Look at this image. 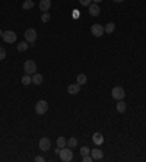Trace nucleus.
<instances>
[{"mask_svg": "<svg viewBox=\"0 0 146 162\" xmlns=\"http://www.w3.org/2000/svg\"><path fill=\"white\" fill-rule=\"evenodd\" d=\"M114 29H115V25H114L113 22H108V24L104 26V31H105L107 34H113Z\"/></svg>", "mask_w": 146, "mask_h": 162, "instance_id": "dca6fc26", "label": "nucleus"}, {"mask_svg": "<svg viewBox=\"0 0 146 162\" xmlns=\"http://www.w3.org/2000/svg\"><path fill=\"white\" fill-rule=\"evenodd\" d=\"M34 8V2L32 0H25L24 3H22V9H25V10H29V9Z\"/></svg>", "mask_w": 146, "mask_h": 162, "instance_id": "a211bd4d", "label": "nucleus"}, {"mask_svg": "<svg viewBox=\"0 0 146 162\" xmlns=\"http://www.w3.org/2000/svg\"><path fill=\"white\" fill-rule=\"evenodd\" d=\"M88 8H89V13L92 15V16H98V15H99V12H101V10H99V6H98V3H91Z\"/></svg>", "mask_w": 146, "mask_h": 162, "instance_id": "f8f14e48", "label": "nucleus"}, {"mask_svg": "<svg viewBox=\"0 0 146 162\" xmlns=\"http://www.w3.org/2000/svg\"><path fill=\"white\" fill-rule=\"evenodd\" d=\"M81 154H82V156H83V155H89L91 154L89 147H88V146H83V147L81 149Z\"/></svg>", "mask_w": 146, "mask_h": 162, "instance_id": "b1692460", "label": "nucleus"}, {"mask_svg": "<svg viewBox=\"0 0 146 162\" xmlns=\"http://www.w3.org/2000/svg\"><path fill=\"white\" fill-rule=\"evenodd\" d=\"M92 156L91 155H83V162H92Z\"/></svg>", "mask_w": 146, "mask_h": 162, "instance_id": "a878e982", "label": "nucleus"}, {"mask_svg": "<svg viewBox=\"0 0 146 162\" xmlns=\"http://www.w3.org/2000/svg\"><path fill=\"white\" fill-rule=\"evenodd\" d=\"M86 81H88V78H86L85 74H79V76H78V79H76V82H78L79 85H85Z\"/></svg>", "mask_w": 146, "mask_h": 162, "instance_id": "4be33fe9", "label": "nucleus"}, {"mask_svg": "<svg viewBox=\"0 0 146 162\" xmlns=\"http://www.w3.org/2000/svg\"><path fill=\"white\" fill-rule=\"evenodd\" d=\"M32 83H35V85H41V83H42V74H40V73H34L32 74Z\"/></svg>", "mask_w": 146, "mask_h": 162, "instance_id": "2eb2a0df", "label": "nucleus"}, {"mask_svg": "<svg viewBox=\"0 0 146 162\" xmlns=\"http://www.w3.org/2000/svg\"><path fill=\"white\" fill-rule=\"evenodd\" d=\"M126 108H127V104H126L123 99H120V101L117 102V111H118L120 114H123L124 111H126Z\"/></svg>", "mask_w": 146, "mask_h": 162, "instance_id": "4468645a", "label": "nucleus"}, {"mask_svg": "<svg viewBox=\"0 0 146 162\" xmlns=\"http://www.w3.org/2000/svg\"><path fill=\"white\" fill-rule=\"evenodd\" d=\"M2 37H3V31H0V38H2Z\"/></svg>", "mask_w": 146, "mask_h": 162, "instance_id": "7c9ffc66", "label": "nucleus"}, {"mask_svg": "<svg viewBox=\"0 0 146 162\" xmlns=\"http://www.w3.org/2000/svg\"><path fill=\"white\" fill-rule=\"evenodd\" d=\"M18 50H19V51H26V50H28V41L19 42V44H18Z\"/></svg>", "mask_w": 146, "mask_h": 162, "instance_id": "412c9836", "label": "nucleus"}, {"mask_svg": "<svg viewBox=\"0 0 146 162\" xmlns=\"http://www.w3.org/2000/svg\"><path fill=\"white\" fill-rule=\"evenodd\" d=\"M76 145H78V140H76V137H70L69 140H67V143H66V146H67V147H70V149H73Z\"/></svg>", "mask_w": 146, "mask_h": 162, "instance_id": "aec40b11", "label": "nucleus"}, {"mask_svg": "<svg viewBox=\"0 0 146 162\" xmlns=\"http://www.w3.org/2000/svg\"><path fill=\"white\" fill-rule=\"evenodd\" d=\"M22 83H24L25 86H28V85H29V83H32V76H31V74H26V73H25V76L24 78H22Z\"/></svg>", "mask_w": 146, "mask_h": 162, "instance_id": "f3484780", "label": "nucleus"}, {"mask_svg": "<svg viewBox=\"0 0 146 162\" xmlns=\"http://www.w3.org/2000/svg\"><path fill=\"white\" fill-rule=\"evenodd\" d=\"M35 161H37V162H44L45 159H44L42 156H37V158H35Z\"/></svg>", "mask_w": 146, "mask_h": 162, "instance_id": "cd10ccee", "label": "nucleus"}, {"mask_svg": "<svg viewBox=\"0 0 146 162\" xmlns=\"http://www.w3.org/2000/svg\"><path fill=\"white\" fill-rule=\"evenodd\" d=\"M111 95H113L114 99L120 101V99H123V98L126 97V92H124V89H123L121 86H115V88H113V91H111Z\"/></svg>", "mask_w": 146, "mask_h": 162, "instance_id": "20e7f679", "label": "nucleus"}, {"mask_svg": "<svg viewBox=\"0 0 146 162\" xmlns=\"http://www.w3.org/2000/svg\"><path fill=\"white\" fill-rule=\"evenodd\" d=\"M38 146H40V149L42 152H47V150H50V147H51V142H50L48 137H41L40 142H38Z\"/></svg>", "mask_w": 146, "mask_h": 162, "instance_id": "6e6552de", "label": "nucleus"}, {"mask_svg": "<svg viewBox=\"0 0 146 162\" xmlns=\"http://www.w3.org/2000/svg\"><path fill=\"white\" fill-rule=\"evenodd\" d=\"M2 38H3V41H5V42L12 44V42H15V41H16V34L13 32V31H5Z\"/></svg>", "mask_w": 146, "mask_h": 162, "instance_id": "0eeeda50", "label": "nucleus"}, {"mask_svg": "<svg viewBox=\"0 0 146 162\" xmlns=\"http://www.w3.org/2000/svg\"><path fill=\"white\" fill-rule=\"evenodd\" d=\"M94 3H99V2H102V0H92Z\"/></svg>", "mask_w": 146, "mask_h": 162, "instance_id": "c756f323", "label": "nucleus"}, {"mask_svg": "<svg viewBox=\"0 0 146 162\" xmlns=\"http://www.w3.org/2000/svg\"><path fill=\"white\" fill-rule=\"evenodd\" d=\"M66 143H67V140H66L63 136H60V137L57 139V147L63 149V147H66Z\"/></svg>", "mask_w": 146, "mask_h": 162, "instance_id": "6ab92c4d", "label": "nucleus"}, {"mask_svg": "<svg viewBox=\"0 0 146 162\" xmlns=\"http://www.w3.org/2000/svg\"><path fill=\"white\" fill-rule=\"evenodd\" d=\"M24 70L26 74H31L32 76L34 73H37V63L34 60H26L24 63Z\"/></svg>", "mask_w": 146, "mask_h": 162, "instance_id": "f03ea898", "label": "nucleus"}, {"mask_svg": "<svg viewBox=\"0 0 146 162\" xmlns=\"http://www.w3.org/2000/svg\"><path fill=\"white\" fill-rule=\"evenodd\" d=\"M48 111V102L47 101H44V99H41V101H38L37 104H35V113L37 114H45Z\"/></svg>", "mask_w": 146, "mask_h": 162, "instance_id": "7ed1b4c3", "label": "nucleus"}, {"mask_svg": "<svg viewBox=\"0 0 146 162\" xmlns=\"http://www.w3.org/2000/svg\"><path fill=\"white\" fill-rule=\"evenodd\" d=\"M81 2V5H83V6H89L91 5V0H79Z\"/></svg>", "mask_w": 146, "mask_h": 162, "instance_id": "bb28decb", "label": "nucleus"}, {"mask_svg": "<svg viewBox=\"0 0 146 162\" xmlns=\"http://www.w3.org/2000/svg\"><path fill=\"white\" fill-rule=\"evenodd\" d=\"M58 156H60V159L63 162H70L73 159V152L70 147H63V149H60V152H58Z\"/></svg>", "mask_w": 146, "mask_h": 162, "instance_id": "f257e3e1", "label": "nucleus"}, {"mask_svg": "<svg viewBox=\"0 0 146 162\" xmlns=\"http://www.w3.org/2000/svg\"><path fill=\"white\" fill-rule=\"evenodd\" d=\"M25 41H28V42H35L37 41V31L34 28H28L25 31Z\"/></svg>", "mask_w": 146, "mask_h": 162, "instance_id": "423d86ee", "label": "nucleus"}, {"mask_svg": "<svg viewBox=\"0 0 146 162\" xmlns=\"http://www.w3.org/2000/svg\"><path fill=\"white\" fill-rule=\"evenodd\" d=\"M38 8H40L41 12H48L50 8H51V0H41Z\"/></svg>", "mask_w": 146, "mask_h": 162, "instance_id": "9d476101", "label": "nucleus"}, {"mask_svg": "<svg viewBox=\"0 0 146 162\" xmlns=\"http://www.w3.org/2000/svg\"><path fill=\"white\" fill-rule=\"evenodd\" d=\"M91 156H92L94 161H99V159L104 158V152H102L101 149H97V147H95V149L91 150Z\"/></svg>", "mask_w": 146, "mask_h": 162, "instance_id": "1a4fd4ad", "label": "nucleus"}, {"mask_svg": "<svg viewBox=\"0 0 146 162\" xmlns=\"http://www.w3.org/2000/svg\"><path fill=\"white\" fill-rule=\"evenodd\" d=\"M41 21H42V22H48V21H50V13H48V12H44V13H42Z\"/></svg>", "mask_w": 146, "mask_h": 162, "instance_id": "5701e85b", "label": "nucleus"}, {"mask_svg": "<svg viewBox=\"0 0 146 162\" xmlns=\"http://www.w3.org/2000/svg\"><path fill=\"white\" fill-rule=\"evenodd\" d=\"M91 32H92V35H95V37H102L104 35V26L102 25H99V24H94L92 26H91Z\"/></svg>", "mask_w": 146, "mask_h": 162, "instance_id": "39448f33", "label": "nucleus"}, {"mask_svg": "<svg viewBox=\"0 0 146 162\" xmlns=\"http://www.w3.org/2000/svg\"><path fill=\"white\" fill-rule=\"evenodd\" d=\"M92 142H94L95 145H102V143H104V136H102L101 133H95V134L92 136Z\"/></svg>", "mask_w": 146, "mask_h": 162, "instance_id": "ddd939ff", "label": "nucleus"}, {"mask_svg": "<svg viewBox=\"0 0 146 162\" xmlns=\"http://www.w3.org/2000/svg\"><path fill=\"white\" fill-rule=\"evenodd\" d=\"M115 3H121V2H124V0H114Z\"/></svg>", "mask_w": 146, "mask_h": 162, "instance_id": "c85d7f7f", "label": "nucleus"}, {"mask_svg": "<svg viewBox=\"0 0 146 162\" xmlns=\"http://www.w3.org/2000/svg\"><path fill=\"white\" fill-rule=\"evenodd\" d=\"M5 57H6V50L3 47H0V60H3Z\"/></svg>", "mask_w": 146, "mask_h": 162, "instance_id": "393cba45", "label": "nucleus"}, {"mask_svg": "<svg viewBox=\"0 0 146 162\" xmlns=\"http://www.w3.org/2000/svg\"><path fill=\"white\" fill-rule=\"evenodd\" d=\"M79 91H81V85H79V83H72V85H69V86H67V92H69L70 95H76V94H79Z\"/></svg>", "mask_w": 146, "mask_h": 162, "instance_id": "9b49d317", "label": "nucleus"}]
</instances>
